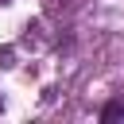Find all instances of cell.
<instances>
[{
    "label": "cell",
    "mask_w": 124,
    "mask_h": 124,
    "mask_svg": "<svg viewBox=\"0 0 124 124\" xmlns=\"http://www.w3.org/2000/svg\"><path fill=\"white\" fill-rule=\"evenodd\" d=\"M101 120H105V124H112V120H124V101H108V105L101 108Z\"/></svg>",
    "instance_id": "obj_1"
},
{
    "label": "cell",
    "mask_w": 124,
    "mask_h": 124,
    "mask_svg": "<svg viewBox=\"0 0 124 124\" xmlns=\"http://www.w3.org/2000/svg\"><path fill=\"white\" fill-rule=\"evenodd\" d=\"M0 108H4V97H0Z\"/></svg>",
    "instance_id": "obj_2"
}]
</instances>
